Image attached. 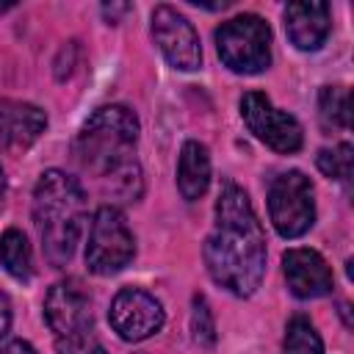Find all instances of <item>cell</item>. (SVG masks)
Returning a JSON list of instances; mask_svg holds the SVG:
<instances>
[{
	"mask_svg": "<svg viewBox=\"0 0 354 354\" xmlns=\"http://www.w3.org/2000/svg\"><path fill=\"white\" fill-rule=\"evenodd\" d=\"M138 119L127 105H102L80 127L72 155L83 174L94 177L108 196L136 202L141 169L136 160Z\"/></svg>",
	"mask_w": 354,
	"mask_h": 354,
	"instance_id": "2",
	"label": "cell"
},
{
	"mask_svg": "<svg viewBox=\"0 0 354 354\" xmlns=\"http://www.w3.org/2000/svg\"><path fill=\"white\" fill-rule=\"evenodd\" d=\"M136 254V241L133 232L122 216L119 207L102 205L88 230V243H86V266L91 274L108 277L122 271Z\"/></svg>",
	"mask_w": 354,
	"mask_h": 354,
	"instance_id": "5",
	"label": "cell"
},
{
	"mask_svg": "<svg viewBox=\"0 0 354 354\" xmlns=\"http://www.w3.org/2000/svg\"><path fill=\"white\" fill-rule=\"evenodd\" d=\"M318 113L326 127H348V91L343 86H324L318 94Z\"/></svg>",
	"mask_w": 354,
	"mask_h": 354,
	"instance_id": "17",
	"label": "cell"
},
{
	"mask_svg": "<svg viewBox=\"0 0 354 354\" xmlns=\"http://www.w3.org/2000/svg\"><path fill=\"white\" fill-rule=\"evenodd\" d=\"M332 30L329 6L315 0H299L285 6V33L299 50H318Z\"/></svg>",
	"mask_w": 354,
	"mask_h": 354,
	"instance_id": "13",
	"label": "cell"
},
{
	"mask_svg": "<svg viewBox=\"0 0 354 354\" xmlns=\"http://www.w3.org/2000/svg\"><path fill=\"white\" fill-rule=\"evenodd\" d=\"M210 185V155L207 147L199 141H185L177 160V188L180 194L194 202L199 199Z\"/></svg>",
	"mask_w": 354,
	"mask_h": 354,
	"instance_id": "14",
	"label": "cell"
},
{
	"mask_svg": "<svg viewBox=\"0 0 354 354\" xmlns=\"http://www.w3.org/2000/svg\"><path fill=\"white\" fill-rule=\"evenodd\" d=\"M191 335L199 346H213L216 343V324L213 313L205 296H194V310H191Z\"/></svg>",
	"mask_w": 354,
	"mask_h": 354,
	"instance_id": "19",
	"label": "cell"
},
{
	"mask_svg": "<svg viewBox=\"0 0 354 354\" xmlns=\"http://www.w3.org/2000/svg\"><path fill=\"white\" fill-rule=\"evenodd\" d=\"M282 354H324L321 335L310 324L307 315H293L285 326V340H282Z\"/></svg>",
	"mask_w": 354,
	"mask_h": 354,
	"instance_id": "16",
	"label": "cell"
},
{
	"mask_svg": "<svg viewBox=\"0 0 354 354\" xmlns=\"http://www.w3.org/2000/svg\"><path fill=\"white\" fill-rule=\"evenodd\" d=\"M3 196H6V171L0 169V202H3Z\"/></svg>",
	"mask_w": 354,
	"mask_h": 354,
	"instance_id": "24",
	"label": "cell"
},
{
	"mask_svg": "<svg viewBox=\"0 0 354 354\" xmlns=\"http://www.w3.org/2000/svg\"><path fill=\"white\" fill-rule=\"evenodd\" d=\"M6 8H11V3H0V11H6Z\"/></svg>",
	"mask_w": 354,
	"mask_h": 354,
	"instance_id": "25",
	"label": "cell"
},
{
	"mask_svg": "<svg viewBox=\"0 0 354 354\" xmlns=\"http://www.w3.org/2000/svg\"><path fill=\"white\" fill-rule=\"evenodd\" d=\"M124 11H130V6H102V14L111 17V22H113L116 14H124Z\"/></svg>",
	"mask_w": 354,
	"mask_h": 354,
	"instance_id": "23",
	"label": "cell"
},
{
	"mask_svg": "<svg viewBox=\"0 0 354 354\" xmlns=\"http://www.w3.org/2000/svg\"><path fill=\"white\" fill-rule=\"evenodd\" d=\"M318 169L329 177V180H340V183H348L351 177V166H354V149L351 144H337L332 149H321L318 158H315Z\"/></svg>",
	"mask_w": 354,
	"mask_h": 354,
	"instance_id": "18",
	"label": "cell"
},
{
	"mask_svg": "<svg viewBox=\"0 0 354 354\" xmlns=\"http://www.w3.org/2000/svg\"><path fill=\"white\" fill-rule=\"evenodd\" d=\"M152 39L163 58L183 72H194L202 64V47L194 25L171 6H155L152 11Z\"/></svg>",
	"mask_w": 354,
	"mask_h": 354,
	"instance_id": "9",
	"label": "cell"
},
{
	"mask_svg": "<svg viewBox=\"0 0 354 354\" xmlns=\"http://www.w3.org/2000/svg\"><path fill=\"white\" fill-rule=\"evenodd\" d=\"M216 50L232 72L257 75L271 64V28L257 14L232 17L216 30Z\"/></svg>",
	"mask_w": 354,
	"mask_h": 354,
	"instance_id": "4",
	"label": "cell"
},
{
	"mask_svg": "<svg viewBox=\"0 0 354 354\" xmlns=\"http://www.w3.org/2000/svg\"><path fill=\"white\" fill-rule=\"evenodd\" d=\"M282 268L290 293L299 299H318L332 290V268L315 249H288L282 257Z\"/></svg>",
	"mask_w": 354,
	"mask_h": 354,
	"instance_id": "11",
	"label": "cell"
},
{
	"mask_svg": "<svg viewBox=\"0 0 354 354\" xmlns=\"http://www.w3.org/2000/svg\"><path fill=\"white\" fill-rule=\"evenodd\" d=\"M108 321L122 340L138 343V340H147L155 332H160L166 315H163L160 301L152 293H147L141 288H122L111 301Z\"/></svg>",
	"mask_w": 354,
	"mask_h": 354,
	"instance_id": "8",
	"label": "cell"
},
{
	"mask_svg": "<svg viewBox=\"0 0 354 354\" xmlns=\"http://www.w3.org/2000/svg\"><path fill=\"white\" fill-rule=\"evenodd\" d=\"M8 326H11V301L6 293H0V340L8 335Z\"/></svg>",
	"mask_w": 354,
	"mask_h": 354,
	"instance_id": "21",
	"label": "cell"
},
{
	"mask_svg": "<svg viewBox=\"0 0 354 354\" xmlns=\"http://www.w3.org/2000/svg\"><path fill=\"white\" fill-rule=\"evenodd\" d=\"M205 266L216 285L232 296H252L266 271V235L249 194L224 183L216 199V221L205 238Z\"/></svg>",
	"mask_w": 354,
	"mask_h": 354,
	"instance_id": "1",
	"label": "cell"
},
{
	"mask_svg": "<svg viewBox=\"0 0 354 354\" xmlns=\"http://www.w3.org/2000/svg\"><path fill=\"white\" fill-rule=\"evenodd\" d=\"M47 127V116L39 105L19 100H0V152L28 149Z\"/></svg>",
	"mask_w": 354,
	"mask_h": 354,
	"instance_id": "12",
	"label": "cell"
},
{
	"mask_svg": "<svg viewBox=\"0 0 354 354\" xmlns=\"http://www.w3.org/2000/svg\"><path fill=\"white\" fill-rule=\"evenodd\" d=\"M83 218L86 194L80 183L66 171L47 169L33 188V224L50 266L64 268L72 260L80 243Z\"/></svg>",
	"mask_w": 354,
	"mask_h": 354,
	"instance_id": "3",
	"label": "cell"
},
{
	"mask_svg": "<svg viewBox=\"0 0 354 354\" xmlns=\"http://www.w3.org/2000/svg\"><path fill=\"white\" fill-rule=\"evenodd\" d=\"M44 318L58 337L91 332V299L77 279L55 282L44 296Z\"/></svg>",
	"mask_w": 354,
	"mask_h": 354,
	"instance_id": "10",
	"label": "cell"
},
{
	"mask_svg": "<svg viewBox=\"0 0 354 354\" xmlns=\"http://www.w3.org/2000/svg\"><path fill=\"white\" fill-rule=\"evenodd\" d=\"M241 119L246 122L249 133H254V138H260L274 152L290 155L301 147V124L296 116L274 108L263 91H246L241 97Z\"/></svg>",
	"mask_w": 354,
	"mask_h": 354,
	"instance_id": "7",
	"label": "cell"
},
{
	"mask_svg": "<svg viewBox=\"0 0 354 354\" xmlns=\"http://www.w3.org/2000/svg\"><path fill=\"white\" fill-rule=\"evenodd\" d=\"M268 216L282 238L304 235L315 221V199H313L310 177H304L296 169L279 174L268 188Z\"/></svg>",
	"mask_w": 354,
	"mask_h": 354,
	"instance_id": "6",
	"label": "cell"
},
{
	"mask_svg": "<svg viewBox=\"0 0 354 354\" xmlns=\"http://www.w3.org/2000/svg\"><path fill=\"white\" fill-rule=\"evenodd\" d=\"M55 354H108V351L102 348V343L91 332H83L75 337H58Z\"/></svg>",
	"mask_w": 354,
	"mask_h": 354,
	"instance_id": "20",
	"label": "cell"
},
{
	"mask_svg": "<svg viewBox=\"0 0 354 354\" xmlns=\"http://www.w3.org/2000/svg\"><path fill=\"white\" fill-rule=\"evenodd\" d=\"M0 266L14 277V279H30L33 274V252H30V243L25 238L22 230L11 227L3 232L0 238Z\"/></svg>",
	"mask_w": 354,
	"mask_h": 354,
	"instance_id": "15",
	"label": "cell"
},
{
	"mask_svg": "<svg viewBox=\"0 0 354 354\" xmlns=\"http://www.w3.org/2000/svg\"><path fill=\"white\" fill-rule=\"evenodd\" d=\"M0 354H36V348L28 340H11L0 348Z\"/></svg>",
	"mask_w": 354,
	"mask_h": 354,
	"instance_id": "22",
	"label": "cell"
}]
</instances>
